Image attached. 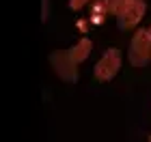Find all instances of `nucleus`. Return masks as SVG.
Wrapping results in <instances>:
<instances>
[{"mask_svg":"<svg viewBox=\"0 0 151 142\" xmlns=\"http://www.w3.org/2000/svg\"><path fill=\"white\" fill-rule=\"evenodd\" d=\"M91 47H93V43H91V39H80L78 43H76V47H71L69 50V54H71V58H73V63H82V60H86L88 58V54H91Z\"/></svg>","mask_w":151,"mask_h":142,"instance_id":"423d86ee","label":"nucleus"},{"mask_svg":"<svg viewBox=\"0 0 151 142\" xmlns=\"http://www.w3.org/2000/svg\"><path fill=\"white\" fill-rule=\"evenodd\" d=\"M86 26H88V24L84 22V19H80V22H78V28H80L82 32H84V30H86Z\"/></svg>","mask_w":151,"mask_h":142,"instance_id":"6e6552de","label":"nucleus"},{"mask_svg":"<svg viewBox=\"0 0 151 142\" xmlns=\"http://www.w3.org/2000/svg\"><path fill=\"white\" fill-rule=\"evenodd\" d=\"M147 32H149V39H151V26H149V28H147Z\"/></svg>","mask_w":151,"mask_h":142,"instance_id":"1a4fd4ad","label":"nucleus"},{"mask_svg":"<svg viewBox=\"0 0 151 142\" xmlns=\"http://www.w3.org/2000/svg\"><path fill=\"white\" fill-rule=\"evenodd\" d=\"M151 60V39H149V32L138 28L136 35L129 43V63L134 67H145Z\"/></svg>","mask_w":151,"mask_h":142,"instance_id":"f257e3e1","label":"nucleus"},{"mask_svg":"<svg viewBox=\"0 0 151 142\" xmlns=\"http://www.w3.org/2000/svg\"><path fill=\"white\" fill-rule=\"evenodd\" d=\"M145 0H127L125 4L121 6V11L116 13V24H119L121 30H129L134 26H138V22L145 15Z\"/></svg>","mask_w":151,"mask_h":142,"instance_id":"f03ea898","label":"nucleus"},{"mask_svg":"<svg viewBox=\"0 0 151 142\" xmlns=\"http://www.w3.org/2000/svg\"><path fill=\"white\" fill-rule=\"evenodd\" d=\"M91 2H93V0H69V6H71L73 11H80L82 6H86V4H91Z\"/></svg>","mask_w":151,"mask_h":142,"instance_id":"0eeeda50","label":"nucleus"},{"mask_svg":"<svg viewBox=\"0 0 151 142\" xmlns=\"http://www.w3.org/2000/svg\"><path fill=\"white\" fill-rule=\"evenodd\" d=\"M149 142H151V133H149Z\"/></svg>","mask_w":151,"mask_h":142,"instance_id":"9d476101","label":"nucleus"},{"mask_svg":"<svg viewBox=\"0 0 151 142\" xmlns=\"http://www.w3.org/2000/svg\"><path fill=\"white\" fill-rule=\"evenodd\" d=\"M52 65H54V71L58 73L63 80H67V82H76L78 80V63H73V58H71V54L67 52V50H58V52H54L52 56Z\"/></svg>","mask_w":151,"mask_h":142,"instance_id":"20e7f679","label":"nucleus"},{"mask_svg":"<svg viewBox=\"0 0 151 142\" xmlns=\"http://www.w3.org/2000/svg\"><path fill=\"white\" fill-rule=\"evenodd\" d=\"M121 69V52L110 47L104 56L97 60V65H95V78L99 80V82H108V80H112L116 73Z\"/></svg>","mask_w":151,"mask_h":142,"instance_id":"7ed1b4c3","label":"nucleus"},{"mask_svg":"<svg viewBox=\"0 0 151 142\" xmlns=\"http://www.w3.org/2000/svg\"><path fill=\"white\" fill-rule=\"evenodd\" d=\"M127 0H93L91 2V15H108V13H119L121 6L125 4Z\"/></svg>","mask_w":151,"mask_h":142,"instance_id":"39448f33","label":"nucleus"}]
</instances>
